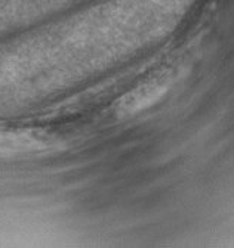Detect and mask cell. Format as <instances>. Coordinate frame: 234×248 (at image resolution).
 Instances as JSON below:
<instances>
[{
	"label": "cell",
	"mask_w": 234,
	"mask_h": 248,
	"mask_svg": "<svg viewBox=\"0 0 234 248\" xmlns=\"http://www.w3.org/2000/svg\"><path fill=\"white\" fill-rule=\"evenodd\" d=\"M172 83L173 76L169 70L150 77L117 102V114L120 117H131L150 108L166 95Z\"/></svg>",
	"instance_id": "obj_1"
}]
</instances>
